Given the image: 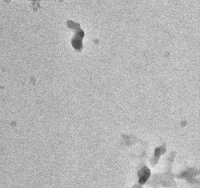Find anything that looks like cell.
I'll return each instance as SVG.
<instances>
[{"label":"cell","mask_w":200,"mask_h":188,"mask_svg":"<svg viewBox=\"0 0 200 188\" xmlns=\"http://www.w3.org/2000/svg\"><path fill=\"white\" fill-rule=\"evenodd\" d=\"M150 170L147 167H144L142 170L140 171V172L138 173V175L140 177V181L139 182L141 184H143L146 181H147V179L149 178L150 176Z\"/></svg>","instance_id":"cell-1"}]
</instances>
